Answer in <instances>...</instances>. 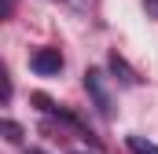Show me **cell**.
<instances>
[{
	"mask_svg": "<svg viewBox=\"0 0 158 154\" xmlns=\"http://www.w3.org/2000/svg\"><path fill=\"white\" fill-rule=\"evenodd\" d=\"M66 4H70L74 11H92V7H96V0H66Z\"/></svg>",
	"mask_w": 158,
	"mask_h": 154,
	"instance_id": "6",
	"label": "cell"
},
{
	"mask_svg": "<svg viewBox=\"0 0 158 154\" xmlns=\"http://www.w3.org/2000/svg\"><path fill=\"white\" fill-rule=\"evenodd\" d=\"M143 11H147L151 18H158V0H143Z\"/></svg>",
	"mask_w": 158,
	"mask_h": 154,
	"instance_id": "7",
	"label": "cell"
},
{
	"mask_svg": "<svg viewBox=\"0 0 158 154\" xmlns=\"http://www.w3.org/2000/svg\"><path fill=\"white\" fill-rule=\"evenodd\" d=\"M129 151L132 154H158V147L151 140H143V136H129Z\"/></svg>",
	"mask_w": 158,
	"mask_h": 154,
	"instance_id": "3",
	"label": "cell"
},
{
	"mask_svg": "<svg viewBox=\"0 0 158 154\" xmlns=\"http://www.w3.org/2000/svg\"><path fill=\"white\" fill-rule=\"evenodd\" d=\"M30 66H33V74H40V77H55L63 70V55H59V48H40V51H33Z\"/></svg>",
	"mask_w": 158,
	"mask_h": 154,
	"instance_id": "2",
	"label": "cell"
},
{
	"mask_svg": "<svg viewBox=\"0 0 158 154\" xmlns=\"http://www.w3.org/2000/svg\"><path fill=\"white\" fill-rule=\"evenodd\" d=\"M110 66H114V74H121V81H129V84H136V74L125 66V59L121 55H110Z\"/></svg>",
	"mask_w": 158,
	"mask_h": 154,
	"instance_id": "4",
	"label": "cell"
},
{
	"mask_svg": "<svg viewBox=\"0 0 158 154\" xmlns=\"http://www.w3.org/2000/svg\"><path fill=\"white\" fill-rule=\"evenodd\" d=\"M85 88H88V95H92V103L99 107V114H114V107H110V92H107V84H103V74L99 70H88L85 74Z\"/></svg>",
	"mask_w": 158,
	"mask_h": 154,
	"instance_id": "1",
	"label": "cell"
},
{
	"mask_svg": "<svg viewBox=\"0 0 158 154\" xmlns=\"http://www.w3.org/2000/svg\"><path fill=\"white\" fill-rule=\"evenodd\" d=\"M4 132H7V140H11V143H19V140H22V136H19V125H15V121H4Z\"/></svg>",
	"mask_w": 158,
	"mask_h": 154,
	"instance_id": "5",
	"label": "cell"
}]
</instances>
